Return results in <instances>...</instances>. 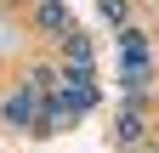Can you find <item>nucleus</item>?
Segmentation results:
<instances>
[{
	"label": "nucleus",
	"instance_id": "nucleus-2",
	"mask_svg": "<svg viewBox=\"0 0 159 153\" xmlns=\"http://www.w3.org/2000/svg\"><path fill=\"white\" fill-rule=\"evenodd\" d=\"M40 28H51V34H74V28H68V6H63V0H46V6H40Z\"/></svg>",
	"mask_w": 159,
	"mask_h": 153
},
{
	"label": "nucleus",
	"instance_id": "nucleus-1",
	"mask_svg": "<svg viewBox=\"0 0 159 153\" xmlns=\"http://www.w3.org/2000/svg\"><path fill=\"white\" fill-rule=\"evenodd\" d=\"M6 119H11V125H34V119H40V91H34V85H23V91L6 102Z\"/></svg>",
	"mask_w": 159,
	"mask_h": 153
},
{
	"label": "nucleus",
	"instance_id": "nucleus-3",
	"mask_svg": "<svg viewBox=\"0 0 159 153\" xmlns=\"http://www.w3.org/2000/svg\"><path fill=\"white\" fill-rule=\"evenodd\" d=\"M125 68H136V74L148 68V40L142 34H125Z\"/></svg>",
	"mask_w": 159,
	"mask_h": 153
}]
</instances>
